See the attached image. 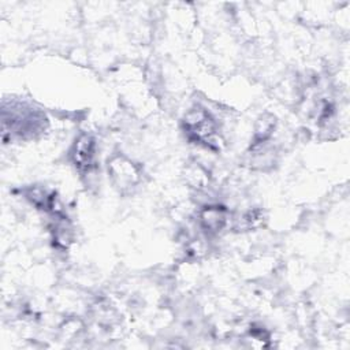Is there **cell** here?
<instances>
[{
    "label": "cell",
    "instance_id": "obj_2",
    "mask_svg": "<svg viewBox=\"0 0 350 350\" xmlns=\"http://www.w3.org/2000/svg\"><path fill=\"white\" fill-rule=\"evenodd\" d=\"M94 139L89 134H82L74 144L71 157L75 167L81 171H86L92 167L94 159Z\"/></svg>",
    "mask_w": 350,
    "mask_h": 350
},
{
    "label": "cell",
    "instance_id": "obj_3",
    "mask_svg": "<svg viewBox=\"0 0 350 350\" xmlns=\"http://www.w3.org/2000/svg\"><path fill=\"white\" fill-rule=\"evenodd\" d=\"M108 170H109V174H111L113 182L116 183V186H119L122 189L130 187L138 180V172H137L134 164L123 157L111 160V163L108 164Z\"/></svg>",
    "mask_w": 350,
    "mask_h": 350
},
{
    "label": "cell",
    "instance_id": "obj_4",
    "mask_svg": "<svg viewBox=\"0 0 350 350\" xmlns=\"http://www.w3.org/2000/svg\"><path fill=\"white\" fill-rule=\"evenodd\" d=\"M202 221L206 228L209 230H219L224 223V215L220 209L216 208H208L202 213Z\"/></svg>",
    "mask_w": 350,
    "mask_h": 350
},
{
    "label": "cell",
    "instance_id": "obj_1",
    "mask_svg": "<svg viewBox=\"0 0 350 350\" xmlns=\"http://www.w3.org/2000/svg\"><path fill=\"white\" fill-rule=\"evenodd\" d=\"M185 129L190 138L206 145L212 142V137L215 135V122L202 109H194L187 113L185 118Z\"/></svg>",
    "mask_w": 350,
    "mask_h": 350
}]
</instances>
